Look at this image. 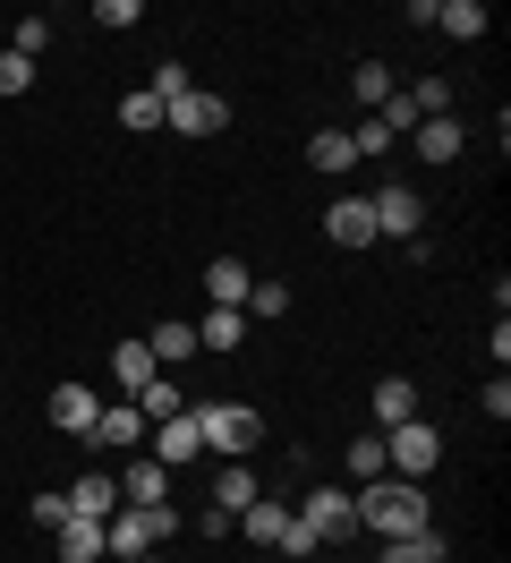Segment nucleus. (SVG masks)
Returning <instances> with one entry per match:
<instances>
[{"instance_id": "nucleus-1", "label": "nucleus", "mask_w": 511, "mask_h": 563, "mask_svg": "<svg viewBox=\"0 0 511 563\" xmlns=\"http://www.w3.org/2000/svg\"><path fill=\"white\" fill-rule=\"evenodd\" d=\"M358 529H375V538H418L426 521V487L418 478H367L358 487Z\"/></svg>"}, {"instance_id": "nucleus-2", "label": "nucleus", "mask_w": 511, "mask_h": 563, "mask_svg": "<svg viewBox=\"0 0 511 563\" xmlns=\"http://www.w3.org/2000/svg\"><path fill=\"white\" fill-rule=\"evenodd\" d=\"M204 435V453H222V461H247L256 453V435H265V419H256V401H204V410H188Z\"/></svg>"}, {"instance_id": "nucleus-3", "label": "nucleus", "mask_w": 511, "mask_h": 563, "mask_svg": "<svg viewBox=\"0 0 511 563\" xmlns=\"http://www.w3.org/2000/svg\"><path fill=\"white\" fill-rule=\"evenodd\" d=\"M384 461H392V478H418V487H426V470L443 461V435L426 419H401L392 435H384Z\"/></svg>"}, {"instance_id": "nucleus-4", "label": "nucleus", "mask_w": 511, "mask_h": 563, "mask_svg": "<svg viewBox=\"0 0 511 563\" xmlns=\"http://www.w3.org/2000/svg\"><path fill=\"white\" fill-rule=\"evenodd\" d=\"M375 206V240H426V206H418V188H409V179H392V188H375L367 197Z\"/></svg>"}, {"instance_id": "nucleus-5", "label": "nucleus", "mask_w": 511, "mask_h": 563, "mask_svg": "<svg viewBox=\"0 0 511 563\" xmlns=\"http://www.w3.org/2000/svg\"><path fill=\"white\" fill-rule=\"evenodd\" d=\"M299 521L315 529L324 547H333V538H358V495H349V487H307L299 495Z\"/></svg>"}, {"instance_id": "nucleus-6", "label": "nucleus", "mask_w": 511, "mask_h": 563, "mask_svg": "<svg viewBox=\"0 0 511 563\" xmlns=\"http://www.w3.org/2000/svg\"><path fill=\"white\" fill-rule=\"evenodd\" d=\"M163 120L179 129V137H213V129L231 120V103H222V95H204V86H188L179 103H163Z\"/></svg>"}, {"instance_id": "nucleus-7", "label": "nucleus", "mask_w": 511, "mask_h": 563, "mask_svg": "<svg viewBox=\"0 0 511 563\" xmlns=\"http://www.w3.org/2000/svg\"><path fill=\"white\" fill-rule=\"evenodd\" d=\"M102 547L120 563H136V555H154V512H136V504H120L111 521H102Z\"/></svg>"}, {"instance_id": "nucleus-8", "label": "nucleus", "mask_w": 511, "mask_h": 563, "mask_svg": "<svg viewBox=\"0 0 511 563\" xmlns=\"http://www.w3.org/2000/svg\"><path fill=\"white\" fill-rule=\"evenodd\" d=\"M324 240H333V247H375V206H367V197H333Z\"/></svg>"}, {"instance_id": "nucleus-9", "label": "nucleus", "mask_w": 511, "mask_h": 563, "mask_svg": "<svg viewBox=\"0 0 511 563\" xmlns=\"http://www.w3.org/2000/svg\"><path fill=\"white\" fill-rule=\"evenodd\" d=\"M231 529L247 538V547H265V555H273V547H281V529H290V504H281V495H256V504H247Z\"/></svg>"}, {"instance_id": "nucleus-10", "label": "nucleus", "mask_w": 511, "mask_h": 563, "mask_svg": "<svg viewBox=\"0 0 511 563\" xmlns=\"http://www.w3.org/2000/svg\"><path fill=\"white\" fill-rule=\"evenodd\" d=\"M163 495H170V470H163V461H154V453L120 470V504H136V512H154Z\"/></svg>"}, {"instance_id": "nucleus-11", "label": "nucleus", "mask_w": 511, "mask_h": 563, "mask_svg": "<svg viewBox=\"0 0 511 563\" xmlns=\"http://www.w3.org/2000/svg\"><path fill=\"white\" fill-rule=\"evenodd\" d=\"M95 419H102V401L86 385H52V427L60 435H95Z\"/></svg>"}, {"instance_id": "nucleus-12", "label": "nucleus", "mask_w": 511, "mask_h": 563, "mask_svg": "<svg viewBox=\"0 0 511 563\" xmlns=\"http://www.w3.org/2000/svg\"><path fill=\"white\" fill-rule=\"evenodd\" d=\"M111 512H120V478H95V470H86V478L68 487V521H111Z\"/></svg>"}, {"instance_id": "nucleus-13", "label": "nucleus", "mask_w": 511, "mask_h": 563, "mask_svg": "<svg viewBox=\"0 0 511 563\" xmlns=\"http://www.w3.org/2000/svg\"><path fill=\"white\" fill-rule=\"evenodd\" d=\"M197 453H204V435H197V419H188V410L154 427V461H163V470H179V461H197Z\"/></svg>"}, {"instance_id": "nucleus-14", "label": "nucleus", "mask_w": 511, "mask_h": 563, "mask_svg": "<svg viewBox=\"0 0 511 563\" xmlns=\"http://www.w3.org/2000/svg\"><path fill=\"white\" fill-rule=\"evenodd\" d=\"M204 290H213V308H247V290H256V274H247L238 256H213V265H204Z\"/></svg>"}, {"instance_id": "nucleus-15", "label": "nucleus", "mask_w": 511, "mask_h": 563, "mask_svg": "<svg viewBox=\"0 0 511 563\" xmlns=\"http://www.w3.org/2000/svg\"><path fill=\"white\" fill-rule=\"evenodd\" d=\"M52 547H60V563H102L111 555V547H102V521H60Z\"/></svg>"}, {"instance_id": "nucleus-16", "label": "nucleus", "mask_w": 511, "mask_h": 563, "mask_svg": "<svg viewBox=\"0 0 511 563\" xmlns=\"http://www.w3.org/2000/svg\"><path fill=\"white\" fill-rule=\"evenodd\" d=\"M256 495H265V487H256V470H247V461H231V470L213 478V512H231V521H238V512H247Z\"/></svg>"}, {"instance_id": "nucleus-17", "label": "nucleus", "mask_w": 511, "mask_h": 563, "mask_svg": "<svg viewBox=\"0 0 511 563\" xmlns=\"http://www.w3.org/2000/svg\"><path fill=\"white\" fill-rule=\"evenodd\" d=\"M307 163H315V172H358V145H349V129H315V145H307Z\"/></svg>"}, {"instance_id": "nucleus-18", "label": "nucleus", "mask_w": 511, "mask_h": 563, "mask_svg": "<svg viewBox=\"0 0 511 563\" xmlns=\"http://www.w3.org/2000/svg\"><path fill=\"white\" fill-rule=\"evenodd\" d=\"M409 137H418V154H426V163H452V154H460V120H452V111H443V120H418V129H409Z\"/></svg>"}, {"instance_id": "nucleus-19", "label": "nucleus", "mask_w": 511, "mask_h": 563, "mask_svg": "<svg viewBox=\"0 0 511 563\" xmlns=\"http://www.w3.org/2000/svg\"><path fill=\"white\" fill-rule=\"evenodd\" d=\"M375 419L384 427H401V419H418V385H409V376H384V385H375V401H367Z\"/></svg>"}, {"instance_id": "nucleus-20", "label": "nucleus", "mask_w": 511, "mask_h": 563, "mask_svg": "<svg viewBox=\"0 0 511 563\" xmlns=\"http://www.w3.org/2000/svg\"><path fill=\"white\" fill-rule=\"evenodd\" d=\"M136 435H145V410H136V401H111V410L95 419V435H86V444H136Z\"/></svg>"}, {"instance_id": "nucleus-21", "label": "nucleus", "mask_w": 511, "mask_h": 563, "mask_svg": "<svg viewBox=\"0 0 511 563\" xmlns=\"http://www.w3.org/2000/svg\"><path fill=\"white\" fill-rule=\"evenodd\" d=\"M238 342H247V317H238V308H213V317L197 324V351H213V358L238 351Z\"/></svg>"}, {"instance_id": "nucleus-22", "label": "nucleus", "mask_w": 511, "mask_h": 563, "mask_svg": "<svg viewBox=\"0 0 511 563\" xmlns=\"http://www.w3.org/2000/svg\"><path fill=\"white\" fill-rule=\"evenodd\" d=\"M111 376H120V393L136 401V393L154 385V351H145V342H120V351H111Z\"/></svg>"}, {"instance_id": "nucleus-23", "label": "nucleus", "mask_w": 511, "mask_h": 563, "mask_svg": "<svg viewBox=\"0 0 511 563\" xmlns=\"http://www.w3.org/2000/svg\"><path fill=\"white\" fill-rule=\"evenodd\" d=\"M435 26L452 43H477V35H486V9H477V0H435Z\"/></svg>"}, {"instance_id": "nucleus-24", "label": "nucleus", "mask_w": 511, "mask_h": 563, "mask_svg": "<svg viewBox=\"0 0 511 563\" xmlns=\"http://www.w3.org/2000/svg\"><path fill=\"white\" fill-rule=\"evenodd\" d=\"M443 529H418V538H384V563H443Z\"/></svg>"}, {"instance_id": "nucleus-25", "label": "nucleus", "mask_w": 511, "mask_h": 563, "mask_svg": "<svg viewBox=\"0 0 511 563\" xmlns=\"http://www.w3.org/2000/svg\"><path fill=\"white\" fill-rule=\"evenodd\" d=\"M136 410H145V427H163V419H179V410H188V393L170 385V376H154V385L136 393Z\"/></svg>"}, {"instance_id": "nucleus-26", "label": "nucleus", "mask_w": 511, "mask_h": 563, "mask_svg": "<svg viewBox=\"0 0 511 563\" xmlns=\"http://www.w3.org/2000/svg\"><path fill=\"white\" fill-rule=\"evenodd\" d=\"M238 317H256V324H273V317H290V282H256L247 290V308Z\"/></svg>"}, {"instance_id": "nucleus-27", "label": "nucleus", "mask_w": 511, "mask_h": 563, "mask_svg": "<svg viewBox=\"0 0 511 563\" xmlns=\"http://www.w3.org/2000/svg\"><path fill=\"white\" fill-rule=\"evenodd\" d=\"M145 351H154V358H188V351H197V324H179V317L154 324V342H145Z\"/></svg>"}, {"instance_id": "nucleus-28", "label": "nucleus", "mask_w": 511, "mask_h": 563, "mask_svg": "<svg viewBox=\"0 0 511 563\" xmlns=\"http://www.w3.org/2000/svg\"><path fill=\"white\" fill-rule=\"evenodd\" d=\"M349 95H358V103H384V95H392V69H384V60H358V77H349Z\"/></svg>"}, {"instance_id": "nucleus-29", "label": "nucleus", "mask_w": 511, "mask_h": 563, "mask_svg": "<svg viewBox=\"0 0 511 563\" xmlns=\"http://www.w3.org/2000/svg\"><path fill=\"white\" fill-rule=\"evenodd\" d=\"M409 103H418V120H443V111H452V86H443V77H418Z\"/></svg>"}, {"instance_id": "nucleus-30", "label": "nucleus", "mask_w": 511, "mask_h": 563, "mask_svg": "<svg viewBox=\"0 0 511 563\" xmlns=\"http://www.w3.org/2000/svg\"><path fill=\"white\" fill-rule=\"evenodd\" d=\"M349 470H358V487L384 478V470H392V461H384V435H358V444H349Z\"/></svg>"}, {"instance_id": "nucleus-31", "label": "nucleus", "mask_w": 511, "mask_h": 563, "mask_svg": "<svg viewBox=\"0 0 511 563\" xmlns=\"http://www.w3.org/2000/svg\"><path fill=\"white\" fill-rule=\"evenodd\" d=\"M120 129H163V103H154V95H145V86H136L129 103H120Z\"/></svg>"}, {"instance_id": "nucleus-32", "label": "nucleus", "mask_w": 511, "mask_h": 563, "mask_svg": "<svg viewBox=\"0 0 511 563\" xmlns=\"http://www.w3.org/2000/svg\"><path fill=\"white\" fill-rule=\"evenodd\" d=\"M34 86V60H18V52H0V95H9V103H18V95H26Z\"/></svg>"}, {"instance_id": "nucleus-33", "label": "nucleus", "mask_w": 511, "mask_h": 563, "mask_svg": "<svg viewBox=\"0 0 511 563\" xmlns=\"http://www.w3.org/2000/svg\"><path fill=\"white\" fill-rule=\"evenodd\" d=\"M26 521H34V529H60V521H68V495H34Z\"/></svg>"}, {"instance_id": "nucleus-34", "label": "nucleus", "mask_w": 511, "mask_h": 563, "mask_svg": "<svg viewBox=\"0 0 511 563\" xmlns=\"http://www.w3.org/2000/svg\"><path fill=\"white\" fill-rule=\"evenodd\" d=\"M43 43H52V18H18V60H34Z\"/></svg>"}, {"instance_id": "nucleus-35", "label": "nucleus", "mask_w": 511, "mask_h": 563, "mask_svg": "<svg viewBox=\"0 0 511 563\" xmlns=\"http://www.w3.org/2000/svg\"><path fill=\"white\" fill-rule=\"evenodd\" d=\"M136 563H163V555H136Z\"/></svg>"}, {"instance_id": "nucleus-36", "label": "nucleus", "mask_w": 511, "mask_h": 563, "mask_svg": "<svg viewBox=\"0 0 511 563\" xmlns=\"http://www.w3.org/2000/svg\"><path fill=\"white\" fill-rule=\"evenodd\" d=\"M281 563H299V555H281Z\"/></svg>"}]
</instances>
